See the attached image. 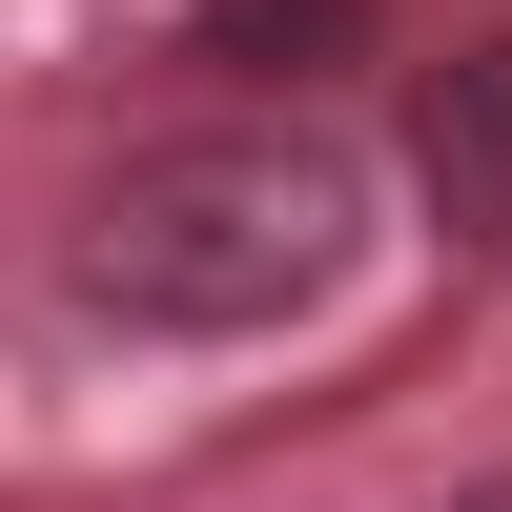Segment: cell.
I'll use <instances>...</instances> for the list:
<instances>
[{
    "label": "cell",
    "instance_id": "4",
    "mask_svg": "<svg viewBox=\"0 0 512 512\" xmlns=\"http://www.w3.org/2000/svg\"><path fill=\"white\" fill-rule=\"evenodd\" d=\"M451 512H512V472H472V492H451Z\"/></svg>",
    "mask_w": 512,
    "mask_h": 512
},
{
    "label": "cell",
    "instance_id": "3",
    "mask_svg": "<svg viewBox=\"0 0 512 512\" xmlns=\"http://www.w3.org/2000/svg\"><path fill=\"white\" fill-rule=\"evenodd\" d=\"M349 21L369 0H205V62L226 82H308V62H349Z\"/></svg>",
    "mask_w": 512,
    "mask_h": 512
},
{
    "label": "cell",
    "instance_id": "1",
    "mask_svg": "<svg viewBox=\"0 0 512 512\" xmlns=\"http://www.w3.org/2000/svg\"><path fill=\"white\" fill-rule=\"evenodd\" d=\"M369 267V164L328 123H185L82 205V287L164 349H267Z\"/></svg>",
    "mask_w": 512,
    "mask_h": 512
},
{
    "label": "cell",
    "instance_id": "2",
    "mask_svg": "<svg viewBox=\"0 0 512 512\" xmlns=\"http://www.w3.org/2000/svg\"><path fill=\"white\" fill-rule=\"evenodd\" d=\"M410 185H431L451 246H512V41H451L410 82Z\"/></svg>",
    "mask_w": 512,
    "mask_h": 512
}]
</instances>
